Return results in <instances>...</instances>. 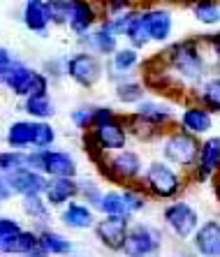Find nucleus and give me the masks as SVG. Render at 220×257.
Returning <instances> with one entry per match:
<instances>
[{"label":"nucleus","instance_id":"7","mask_svg":"<svg viewBox=\"0 0 220 257\" xmlns=\"http://www.w3.org/2000/svg\"><path fill=\"white\" fill-rule=\"evenodd\" d=\"M162 218H165L167 227L172 229L179 239H190V236H195V232L199 229V225H202V222H199V211H197L190 202H183V199L165 206Z\"/></svg>","mask_w":220,"mask_h":257},{"label":"nucleus","instance_id":"47","mask_svg":"<svg viewBox=\"0 0 220 257\" xmlns=\"http://www.w3.org/2000/svg\"><path fill=\"white\" fill-rule=\"evenodd\" d=\"M190 3H192V0H190Z\"/></svg>","mask_w":220,"mask_h":257},{"label":"nucleus","instance_id":"35","mask_svg":"<svg viewBox=\"0 0 220 257\" xmlns=\"http://www.w3.org/2000/svg\"><path fill=\"white\" fill-rule=\"evenodd\" d=\"M139 14V7H132V10H128V12H121L116 14V17H109L104 19V24L109 26V30H112L114 35H125L128 33V28H130V24L135 21V17Z\"/></svg>","mask_w":220,"mask_h":257},{"label":"nucleus","instance_id":"18","mask_svg":"<svg viewBox=\"0 0 220 257\" xmlns=\"http://www.w3.org/2000/svg\"><path fill=\"white\" fill-rule=\"evenodd\" d=\"M81 42L88 47L90 54L114 56L116 51H119V35H114L104 21H100V26H97V28H93L90 33L81 35Z\"/></svg>","mask_w":220,"mask_h":257},{"label":"nucleus","instance_id":"4","mask_svg":"<svg viewBox=\"0 0 220 257\" xmlns=\"http://www.w3.org/2000/svg\"><path fill=\"white\" fill-rule=\"evenodd\" d=\"M28 167L47 174L49 179H74L79 172L77 160L65 151L33 149L28 151Z\"/></svg>","mask_w":220,"mask_h":257},{"label":"nucleus","instance_id":"15","mask_svg":"<svg viewBox=\"0 0 220 257\" xmlns=\"http://www.w3.org/2000/svg\"><path fill=\"white\" fill-rule=\"evenodd\" d=\"M5 176H7V183L12 186L14 195H21V197H26V195H44V190L49 186L47 174L37 172V169H30V167L5 174Z\"/></svg>","mask_w":220,"mask_h":257},{"label":"nucleus","instance_id":"3","mask_svg":"<svg viewBox=\"0 0 220 257\" xmlns=\"http://www.w3.org/2000/svg\"><path fill=\"white\" fill-rule=\"evenodd\" d=\"M188 181L181 176L169 162L155 160L144 172V190L158 199H174L185 188Z\"/></svg>","mask_w":220,"mask_h":257},{"label":"nucleus","instance_id":"38","mask_svg":"<svg viewBox=\"0 0 220 257\" xmlns=\"http://www.w3.org/2000/svg\"><path fill=\"white\" fill-rule=\"evenodd\" d=\"M72 123L79 127V130H90L93 123H95V109L93 107H79L72 111Z\"/></svg>","mask_w":220,"mask_h":257},{"label":"nucleus","instance_id":"41","mask_svg":"<svg viewBox=\"0 0 220 257\" xmlns=\"http://www.w3.org/2000/svg\"><path fill=\"white\" fill-rule=\"evenodd\" d=\"M202 42H204V47L208 49V54L213 56L215 65L220 67V30L213 33V35H202Z\"/></svg>","mask_w":220,"mask_h":257},{"label":"nucleus","instance_id":"32","mask_svg":"<svg viewBox=\"0 0 220 257\" xmlns=\"http://www.w3.org/2000/svg\"><path fill=\"white\" fill-rule=\"evenodd\" d=\"M100 211L104 215H130L128 213V206H125L123 192H119V190H109L102 195Z\"/></svg>","mask_w":220,"mask_h":257},{"label":"nucleus","instance_id":"36","mask_svg":"<svg viewBox=\"0 0 220 257\" xmlns=\"http://www.w3.org/2000/svg\"><path fill=\"white\" fill-rule=\"evenodd\" d=\"M56 142V130L51 127V123L47 120H37L35 125V149H49L51 144Z\"/></svg>","mask_w":220,"mask_h":257},{"label":"nucleus","instance_id":"23","mask_svg":"<svg viewBox=\"0 0 220 257\" xmlns=\"http://www.w3.org/2000/svg\"><path fill=\"white\" fill-rule=\"evenodd\" d=\"M24 24L28 30L33 33H47L49 26V17L47 10H44V0H26L24 5Z\"/></svg>","mask_w":220,"mask_h":257},{"label":"nucleus","instance_id":"28","mask_svg":"<svg viewBox=\"0 0 220 257\" xmlns=\"http://www.w3.org/2000/svg\"><path fill=\"white\" fill-rule=\"evenodd\" d=\"M144 86L139 81H132V79H121L116 84V97H119L123 104H139L144 102Z\"/></svg>","mask_w":220,"mask_h":257},{"label":"nucleus","instance_id":"46","mask_svg":"<svg viewBox=\"0 0 220 257\" xmlns=\"http://www.w3.org/2000/svg\"><path fill=\"white\" fill-rule=\"evenodd\" d=\"M218 74H220V67H218Z\"/></svg>","mask_w":220,"mask_h":257},{"label":"nucleus","instance_id":"26","mask_svg":"<svg viewBox=\"0 0 220 257\" xmlns=\"http://www.w3.org/2000/svg\"><path fill=\"white\" fill-rule=\"evenodd\" d=\"M190 12L202 26L211 28V26L220 24V3L218 0H192Z\"/></svg>","mask_w":220,"mask_h":257},{"label":"nucleus","instance_id":"8","mask_svg":"<svg viewBox=\"0 0 220 257\" xmlns=\"http://www.w3.org/2000/svg\"><path fill=\"white\" fill-rule=\"evenodd\" d=\"M65 74L74 84L93 88L102 79V60L90 51H79L65 60Z\"/></svg>","mask_w":220,"mask_h":257},{"label":"nucleus","instance_id":"33","mask_svg":"<svg viewBox=\"0 0 220 257\" xmlns=\"http://www.w3.org/2000/svg\"><path fill=\"white\" fill-rule=\"evenodd\" d=\"M137 63H139V54H137V49H135V47L119 49V51L112 56L114 72H121V74L130 72L132 67H137Z\"/></svg>","mask_w":220,"mask_h":257},{"label":"nucleus","instance_id":"14","mask_svg":"<svg viewBox=\"0 0 220 257\" xmlns=\"http://www.w3.org/2000/svg\"><path fill=\"white\" fill-rule=\"evenodd\" d=\"M179 127H183L185 132H190L195 137H204L213 130V114L206 107H202L199 102H188L179 116Z\"/></svg>","mask_w":220,"mask_h":257},{"label":"nucleus","instance_id":"42","mask_svg":"<svg viewBox=\"0 0 220 257\" xmlns=\"http://www.w3.org/2000/svg\"><path fill=\"white\" fill-rule=\"evenodd\" d=\"M17 65V60H14V56L7 51L5 47H0V79L5 77L7 72L12 70V67Z\"/></svg>","mask_w":220,"mask_h":257},{"label":"nucleus","instance_id":"21","mask_svg":"<svg viewBox=\"0 0 220 257\" xmlns=\"http://www.w3.org/2000/svg\"><path fill=\"white\" fill-rule=\"evenodd\" d=\"M60 220H63V225H67L72 229H88L95 225L90 206H86L81 202H74V199L70 204H65V209L60 213Z\"/></svg>","mask_w":220,"mask_h":257},{"label":"nucleus","instance_id":"34","mask_svg":"<svg viewBox=\"0 0 220 257\" xmlns=\"http://www.w3.org/2000/svg\"><path fill=\"white\" fill-rule=\"evenodd\" d=\"M139 12H142V10H139ZM125 37H128V42H130L135 49H144L146 44H151V37H149V33H146V26H144V21H142V14L135 17V21L130 24Z\"/></svg>","mask_w":220,"mask_h":257},{"label":"nucleus","instance_id":"44","mask_svg":"<svg viewBox=\"0 0 220 257\" xmlns=\"http://www.w3.org/2000/svg\"><path fill=\"white\" fill-rule=\"evenodd\" d=\"M47 255H49V250L42 245V241H37L35 248H33V250H28L24 257H47Z\"/></svg>","mask_w":220,"mask_h":257},{"label":"nucleus","instance_id":"13","mask_svg":"<svg viewBox=\"0 0 220 257\" xmlns=\"http://www.w3.org/2000/svg\"><path fill=\"white\" fill-rule=\"evenodd\" d=\"M139 14H142V21H144V26H146V33H149L151 42L162 44L172 37L174 19L167 7H144Z\"/></svg>","mask_w":220,"mask_h":257},{"label":"nucleus","instance_id":"25","mask_svg":"<svg viewBox=\"0 0 220 257\" xmlns=\"http://www.w3.org/2000/svg\"><path fill=\"white\" fill-rule=\"evenodd\" d=\"M37 241H40V234H33V232L21 229V232L14 234V236H10V239H3L0 245H3V252H5V255H26L28 250L35 248Z\"/></svg>","mask_w":220,"mask_h":257},{"label":"nucleus","instance_id":"10","mask_svg":"<svg viewBox=\"0 0 220 257\" xmlns=\"http://www.w3.org/2000/svg\"><path fill=\"white\" fill-rule=\"evenodd\" d=\"M102 172L107 174L112 181H121V183H130L144 172V162L139 153L135 151H116L109 160L102 162Z\"/></svg>","mask_w":220,"mask_h":257},{"label":"nucleus","instance_id":"19","mask_svg":"<svg viewBox=\"0 0 220 257\" xmlns=\"http://www.w3.org/2000/svg\"><path fill=\"white\" fill-rule=\"evenodd\" d=\"M79 192H81V186L74 179H49L44 199H47L49 206H65L77 197Z\"/></svg>","mask_w":220,"mask_h":257},{"label":"nucleus","instance_id":"17","mask_svg":"<svg viewBox=\"0 0 220 257\" xmlns=\"http://www.w3.org/2000/svg\"><path fill=\"white\" fill-rule=\"evenodd\" d=\"M192 245L202 257H220V220H204L192 236Z\"/></svg>","mask_w":220,"mask_h":257},{"label":"nucleus","instance_id":"12","mask_svg":"<svg viewBox=\"0 0 220 257\" xmlns=\"http://www.w3.org/2000/svg\"><path fill=\"white\" fill-rule=\"evenodd\" d=\"M130 232V215H104L95 222V234L109 250H123V243Z\"/></svg>","mask_w":220,"mask_h":257},{"label":"nucleus","instance_id":"9","mask_svg":"<svg viewBox=\"0 0 220 257\" xmlns=\"http://www.w3.org/2000/svg\"><path fill=\"white\" fill-rule=\"evenodd\" d=\"M220 174V137L218 135H208L199 144V156H197L195 167L190 172V181L204 183L211 181Z\"/></svg>","mask_w":220,"mask_h":257},{"label":"nucleus","instance_id":"45","mask_svg":"<svg viewBox=\"0 0 220 257\" xmlns=\"http://www.w3.org/2000/svg\"><path fill=\"white\" fill-rule=\"evenodd\" d=\"M93 3H102V5H107L109 0H93Z\"/></svg>","mask_w":220,"mask_h":257},{"label":"nucleus","instance_id":"39","mask_svg":"<svg viewBox=\"0 0 220 257\" xmlns=\"http://www.w3.org/2000/svg\"><path fill=\"white\" fill-rule=\"evenodd\" d=\"M79 195H83V197H86V202H88L93 209L100 211L102 195H104V192H102L100 188L95 186V183H88V181H86V183H81V192H79Z\"/></svg>","mask_w":220,"mask_h":257},{"label":"nucleus","instance_id":"24","mask_svg":"<svg viewBox=\"0 0 220 257\" xmlns=\"http://www.w3.org/2000/svg\"><path fill=\"white\" fill-rule=\"evenodd\" d=\"M24 109L26 114L33 116L35 120H47L56 114L54 102H51V97L47 93H33V95L24 97Z\"/></svg>","mask_w":220,"mask_h":257},{"label":"nucleus","instance_id":"1","mask_svg":"<svg viewBox=\"0 0 220 257\" xmlns=\"http://www.w3.org/2000/svg\"><path fill=\"white\" fill-rule=\"evenodd\" d=\"M158 60L174 84L181 86V90L197 88L206 79L208 60L204 56L202 37H185L172 42L165 49V54H158Z\"/></svg>","mask_w":220,"mask_h":257},{"label":"nucleus","instance_id":"27","mask_svg":"<svg viewBox=\"0 0 220 257\" xmlns=\"http://www.w3.org/2000/svg\"><path fill=\"white\" fill-rule=\"evenodd\" d=\"M40 241L49 250V255H70L72 252V241L65 239L63 234L54 232V229H42Z\"/></svg>","mask_w":220,"mask_h":257},{"label":"nucleus","instance_id":"16","mask_svg":"<svg viewBox=\"0 0 220 257\" xmlns=\"http://www.w3.org/2000/svg\"><path fill=\"white\" fill-rule=\"evenodd\" d=\"M100 21V12L93 0H70V30L74 35H86Z\"/></svg>","mask_w":220,"mask_h":257},{"label":"nucleus","instance_id":"22","mask_svg":"<svg viewBox=\"0 0 220 257\" xmlns=\"http://www.w3.org/2000/svg\"><path fill=\"white\" fill-rule=\"evenodd\" d=\"M35 125H37V120H14L5 137L7 144H10V149L24 151L28 146H33L35 144Z\"/></svg>","mask_w":220,"mask_h":257},{"label":"nucleus","instance_id":"29","mask_svg":"<svg viewBox=\"0 0 220 257\" xmlns=\"http://www.w3.org/2000/svg\"><path fill=\"white\" fill-rule=\"evenodd\" d=\"M28 167V151H3L0 153V174H12Z\"/></svg>","mask_w":220,"mask_h":257},{"label":"nucleus","instance_id":"6","mask_svg":"<svg viewBox=\"0 0 220 257\" xmlns=\"http://www.w3.org/2000/svg\"><path fill=\"white\" fill-rule=\"evenodd\" d=\"M162 248V234L151 225H135L128 232V239L123 243V255L125 257H158Z\"/></svg>","mask_w":220,"mask_h":257},{"label":"nucleus","instance_id":"43","mask_svg":"<svg viewBox=\"0 0 220 257\" xmlns=\"http://www.w3.org/2000/svg\"><path fill=\"white\" fill-rule=\"evenodd\" d=\"M12 195H14V190H12V186L7 183V176L0 174V204L7 202V199H12Z\"/></svg>","mask_w":220,"mask_h":257},{"label":"nucleus","instance_id":"30","mask_svg":"<svg viewBox=\"0 0 220 257\" xmlns=\"http://www.w3.org/2000/svg\"><path fill=\"white\" fill-rule=\"evenodd\" d=\"M44 10L51 26L70 24V0H44Z\"/></svg>","mask_w":220,"mask_h":257},{"label":"nucleus","instance_id":"40","mask_svg":"<svg viewBox=\"0 0 220 257\" xmlns=\"http://www.w3.org/2000/svg\"><path fill=\"white\" fill-rule=\"evenodd\" d=\"M21 232V225H19L14 218H7V215H0V241L10 239L14 234Z\"/></svg>","mask_w":220,"mask_h":257},{"label":"nucleus","instance_id":"37","mask_svg":"<svg viewBox=\"0 0 220 257\" xmlns=\"http://www.w3.org/2000/svg\"><path fill=\"white\" fill-rule=\"evenodd\" d=\"M123 199H125V206H128V213H137V211L146 209V195H144L142 190H137V188H125L123 190Z\"/></svg>","mask_w":220,"mask_h":257},{"label":"nucleus","instance_id":"20","mask_svg":"<svg viewBox=\"0 0 220 257\" xmlns=\"http://www.w3.org/2000/svg\"><path fill=\"white\" fill-rule=\"evenodd\" d=\"M192 100L199 102L202 107H206L211 114H220V74L204 79L202 84L195 88Z\"/></svg>","mask_w":220,"mask_h":257},{"label":"nucleus","instance_id":"48","mask_svg":"<svg viewBox=\"0 0 220 257\" xmlns=\"http://www.w3.org/2000/svg\"><path fill=\"white\" fill-rule=\"evenodd\" d=\"M218 199H220V197H218Z\"/></svg>","mask_w":220,"mask_h":257},{"label":"nucleus","instance_id":"2","mask_svg":"<svg viewBox=\"0 0 220 257\" xmlns=\"http://www.w3.org/2000/svg\"><path fill=\"white\" fill-rule=\"evenodd\" d=\"M199 144H202L199 137L185 132L183 127H176L162 142V158L165 162L183 169V172H192L197 156H199Z\"/></svg>","mask_w":220,"mask_h":257},{"label":"nucleus","instance_id":"5","mask_svg":"<svg viewBox=\"0 0 220 257\" xmlns=\"http://www.w3.org/2000/svg\"><path fill=\"white\" fill-rule=\"evenodd\" d=\"M0 81L12 90L17 97H28V95H33V93H47L49 90L47 74L33 70V67L24 65V63H17Z\"/></svg>","mask_w":220,"mask_h":257},{"label":"nucleus","instance_id":"11","mask_svg":"<svg viewBox=\"0 0 220 257\" xmlns=\"http://www.w3.org/2000/svg\"><path fill=\"white\" fill-rule=\"evenodd\" d=\"M90 142L95 144L102 153L107 151H123L125 142H128V125H125V118H116L107 120V123H100L90 130Z\"/></svg>","mask_w":220,"mask_h":257},{"label":"nucleus","instance_id":"31","mask_svg":"<svg viewBox=\"0 0 220 257\" xmlns=\"http://www.w3.org/2000/svg\"><path fill=\"white\" fill-rule=\"evenodd\" d=\"M21 209L33 220L44 222L49 218V204H47V199H42V195H26L24 202H21Z\"/></svg>","mask_w":220,"mask_h":257}]
</instances>
